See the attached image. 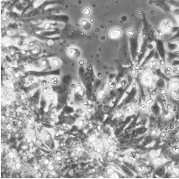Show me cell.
<instances>
[{
	"label": "cell",
	"instance_id": "2",
	"mask_svg": "<svg viewBox=\"0 0 179 179\" xmlns=\"http://www.w3.org/2000/svg\"><path fill=\"white\" fill-rule=\"evenodd\" d=\"M173 21L170 19H163L162 21V23H161V25H160V29H162L165 34L171 33L173 31Z\"/></svg>",
	"mask_w": 179,
	"mask_h": 179
},
{
	"label": "cell",
	"instance_id": "21",
	"mask_svg": "<svg viewBox=\"0 0 179 179\" xmlns=\"http://www.w3.org/2000/svg\"><path fill=\"white\" fill-rule=\"evenodd\" d=\"M128 85V81L127 79L125 78H123L122 80L120 81V87H122V88H125V87H127Z\"/></svg>",
	"mask_w": 179,
	"mask_h": 179
},
{
	"label": "cell",
	"instance_id": "6",
	"mask_svg": "<svg viewBox=\"0 0 179 179\" xmlns=\"http://www.w3.org/2000/svg\"><path fill=\"white\" fill-rule=\"evenodd\" d=\"M156 49H157V52L159 53V57L161 58H166V55H165V49H164V46L162 41H156Z\"/></svg>",
	"mask_w": 179,
	"mask_h": 179
},
{
	"label": "cell",
	"instance_id": "19",
	"mask_svg": "<svg viewBox=\"0 0 179 179\" xmlns=\"http://www.w3.org/2000/svg\"><path fill=\"white\" fill-rule=\"evenodd\" d=\"M126 35H127V36H129L130 38L135 37V29H132V28L127 29V31H126Z\"/></svg>",
	"mask_w": 179,
	"mask_h": 179
},
{
	"label": "cell",
	"instance_id": "23",
	"mask_svg": "<svg viewBox=\"0 0 179 179\" xmlns=\"http://www.w3.org/2000/svg\"><path fill=\"white\" fill-rule=\"evenodd\" d=\"M39 52H40V48H39V46H36V45L31 48V52H32L33 54H37Z\"/></svg>",
	"mask_w": 179,
	"mask_h": 179
},
{
	"label": "cell",
	"instance_id": "5",
	"mask_svg": "<svg viewBox=\"0 0 179 179\" xmlns=\"http://www.w3.org/2000/svg\"><path fill=\"white\" fill-rule=\"evenodd\" d=\"M174 89V90H178L179 89V78H173L170 79L168 82V90Z\"/></svg>",
	"mask_w": 179,
	"mask_h": 179
},
{
	"label": "cell",
	"instance_id": "11",
	"mask_svg": "<svg viewBox=\"0 0 179 179\" xmlns=\"http://www.w3.org/2000/svg\"><path fill=\"white\" fill-rule=\"evenodd\" d=\"M47 78L50 82V84L53 85V86H57L61 82V80H60L59 77H57V76H50Z\"/></svg>",
	"mask_w": 179,
	"mask_h": 179
},
{
	"label": "cell",
	"instance_id": "1",
	"mask_svg": "<svg viewBox=\"0 0 179 179\" xmlns=\"http://www.w3.org/2000/svg\"><path fill=\"white\" fill-rule=\"evenodd\" d=\"M154 77L152 75V72L150 69H147L145 70L144 72L141 73V76H140V82L141 83L144 85L145 87H149L152 84H155L154 83Z\"/></svg>",
	"mask_w": 179,
	"mask_h": 179
},
{
	"label": "cell",
	"instance_id": "15",
	"mask_svg": "<svg viewBox=\"0 0 179 179\" xmlns=\"http://www.w3.org/2000/svg\"><path fill=\"white\" fill-rule=\"evenodd\" d=\"M82 14L85 16V17L89 18L92 14V9L90 7H85L82 10Z\"/></svg>",
	"mask_w": 179,
	"mask_h": 179
},
{
	"label": "cell",
	"instance_id": "4",
	"mask_svg": "<svg viewBox=\"0 0 179 179\" xmlns=\"http://www.w3.org/2000/svg\"><path fill=\"white\" fill-rule=\"evenodd\" d=\"M162 71L163 72V73L167 76V77H168L176 76V72H175V71H174L173 66H170V65H168V66H167V65H166L165 67H163Z\"/></svg>",
	"mask_w": 179,
	"mask_h": 179
},
{
	"label": "cell",
	"instance_id": "22",
	"mask_svg": "<svg viewBox=\"0 0 179 179\" xmlns=\"http://www.w3.org/2000/svg\"><path fill=\"white\" fill-rule=\"evenodd\" d=\"M77 64H78L79 67H84L86 65V60L84 58L79 57L78 58V61H77Z\"/></svg>",
	"mask_w": 179,
	"mask_h": 179
},
{
	"label": "cell",
	"instance_id": "10",
	"mask_svg": "<svg viewBox=\"0 0 179 179\" xmlns=\"http://www.w3.org/2000/svg\"><path fill=\"white\" fill-rule=\"evenodd\" d=\"M39 87H44L46 86H49L50 85V82L48 80V78L46 77H38V80H37V83H36Z\"/></svg>",
	"mask_w": 179,
	"mask_h": 179
},
{
	"label": "cell",
	"instance_id": "26",
	"mask_svg": "<svg viewBox=\"0 0 179 179\" xmlns=\"http://www.w3.org/2000/svg\"><path fill=\"white\" fill-rule=\"evenodd\" d=\"M176 1H178V2H179V0H176Z\"/></svg>",
	"mask_w": 179,
	"mask_h": 179
},
{
	"label": "cell",
	"instance_id": "3",
	"mask_svg": "<svg viewBox=\"0 0 179 179\" xmlns=\"http://www.w3.org/2000/svg\"><path fill=\"white\" fill-rule=\"evenodd\" d=\"M122 35H123L122 29H120V28H117V27L111 29L109 32V36L112 40H118L121 37Z\"/></svg>",
	"mask_w": 179,
	"mask_h": 179
},
{
	"label": "cell",
	"instance_id": "14",
	"mask_svg": "<svg viewBox=\"0 0 179 179\" xmlns=\"http://www.w3.org/2000/svg\"><path fill=\"white\" fill-rule=\"evenodd\" d=\"M67 56L70 57H75L76 54H77V49H76L75 47H70V48L67 49Z\"/></svg>",
	"mask_w": 179,
	"mask_h": 179
},
{
	"label": "cell",
	"instance_id": "16",
	"mask_svg": "<svg viewBox=\"0 0 179 179\" xmlns=\"http://www.w3.org/2000/svg\"><path fill=\"white\" fill-rule=\"evenodd\" d=\"M105 96H106V91L104 89H99L96 93V97H97L98 100L103 99Z\"/></svg>",
	"mask_w": 179,
	"mask_h": 179
},
{
	"label": "cell",
	"instance_id": "24",
	"mask_svg": "<svg viewBox=\"0 0 179 179\" xmlns=\"http://www.w3.org/2000/svg\"><path fill=\"white\" fill-rule=\"evenodd\" d=\"M103 77H104V75H103V73H100V72H99V73H98V78H102Z\"/></svg>",
	"mask_w": 179,
	"mask_h": 179
},
{
	"label": "cell",
	"instance_id": "20",
	"mask_svg": "<svg viewBox=\"0 0 179 179\" xmlns=\"http://www.w3.org/2000/svg\"><path fill=\"white\" fill-rule=\"evenodd\" d=\"M155 35H156V37H157V38H158L159 40H160V39H162V37H163V36L165 35V33H164V32L162 31V29H157V30L156 31V33H155Z\"/></svg>",
	"mask_w": 179,
	"mask_h": 179
},
{
	"label": "cell",
	"instance_id": "13",
	"mask_svg": "<svg viewBox=\"0 0 179 179\" xmlns=\"http://www.w3.org/2000/svg\"><path fill=\"white\" fill-rule=\"evenodd\" d=\"M74 92L78 93L79 95H83L84 92H85L84 87H83L82 84H80V83H77V87H76V89L74 90Z\"/></svg>",
	"mask_w": 179,
	"mask_h": 179
},
{
	"label": "cell",
	"instance_id": "7",
	"mask_svg": "<svg viewBox=\"0 0 179 179\" xmlns=\"http://www.w3.org/2000/svg\"><path fill=\"white\" fill-rule=\"evenodd\" d=\"M37 80H38V77H36L35 76H29L27 77L25 79H24V86L26 87H29L33 84H36L37 83Z\"/></svg>",
	"mask_w": 179,
	"mask_h": 179
},
{
	"label": "cell",
	"instance_id": "17",
	"mask_svg": "<svg viewBox=\"0 0 179 179\" xmlns=\"http://www.w3.org/2000/svg\"><path fill=\"white\" fill-rule=\"evenodd\" d=\"M145 104H146V105H147V107H148V108H151V107H152V105L155 104V102H156V101H155V98H151V97L149 96V97H147V98L145 99Z\"/></svg>",
	"mask_w": 179,
	"mask_h": 179
},
{
	"label": "cell",
	"instance_id": "9",
	"mask_svg": "<svg viewBox=\"0 0 179 179\" xmlns=\"http://www.w3.org/2000/svg\"><path fill=\"white\" fill-rule=\"evenodd\" d=\"M49 63H50V66L52 67L53 69H57L58 67H60L62 62H61V60L59 58L52 57L50 59Z\"/></svg>",
	"mask_w": 179,
	"mask_h": 179
},
{
	"label": "cell",
	"instance_id": "25",
	"mask_svg": "<svg viewBox=\"0 0 179 179\" xmlns=\"http://www.w3.org/2000/svg\"><path fill=\"white\" fill-rule=\"evenodd\" d=\"M175 43H176V45H177V48H178V50H179V40L178 41H176Z\"/></svg>",
	"mask_w": 179,
	"mask_h": 179
},
{
	"label": "cell",
	"instance_id": "8",
	"mask_svg": "<svg viewBox=\"0 0 179 179\" xmlns=\"http://www.w3.org/2000/svg\"><path fill=\"white\" fill-rule=\"evenodd\" d=\"M158 60L159 59H157V58H156L155 57H152L150 60H149L148 61V62L146 63V67H147V68L148 69H156L157 68V67L159 66L158 65Z\"/></svg>",
	"mask_w": 179,
	"mask_h": 179
},
{
	"label": "cell",
	"instance_id": "18",
	"mask_svg": "<svg viewBox=\"0 0 179 179\" xmlns=\"http://www.w3.org/2000/svg\"><path fill=\"white\" fill-rule=\"evenodd\" d=\"M108 87L110 90H113V89H115L117 87V83L115 80H110L108 83Z\"/></svg>",
	"mask_w": 179,
	"mask_h": 179
},
{
	"label": "cell",
	"instance_id": "12",
	"mask_svg": "<svg viewBox=\"0 0 179 179\" xmlns=\"http://www.w3.org/2000/svg\"><path fill=\"white\" fill-rule=\"evenodd\" d=\"M168 92H169V96L172 99H173L175 101H179V90L171 89V90H168Z\"/></svg>",
	"mask_w": 179,
	"mask_h": 179
}]
</instances>
